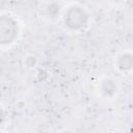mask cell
<instances>
[{
    "label": "cell",
    "instance_id": "6da1fadb",
    "mask_svg": "<svg viewBox=\"0 0 133 133\" xmlns=\"http://www.w3.org/2000/svg\"><path fill=\"white\" fill-rule=\"evenodd\" d=\"M16 34V30L12 25L0 23V43H9Z\"/></svg>",
    "mask_w": 133,
    "mask_h": 133
}]
</instances>
